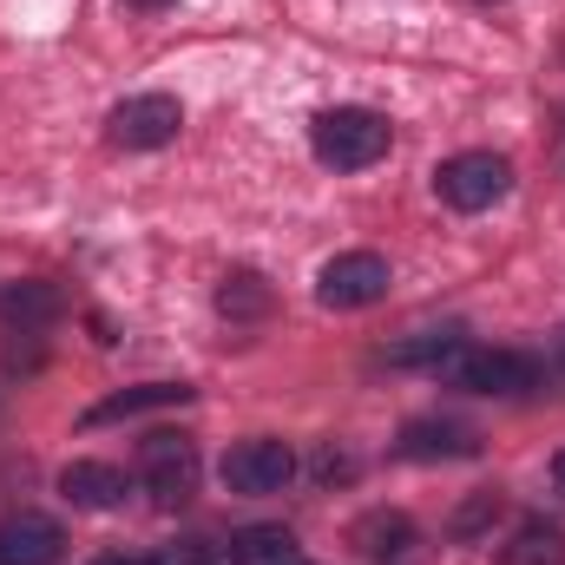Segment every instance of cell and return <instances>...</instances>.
<instances>
[{
    "mask_svg": "<svg viewBox=\"0 0 565 565\" xmlns=\"http://www.w3.org/2000/svg\"><path fill=\"white\" fill-rule=\"evenodd\" d=\"M126 7H139V13H158V7H171V0H126Z\"/></svg>",
    "mask_w": 565,
    "mask_h": 565,
    "instance_id": "20",
    "label": "cell"
},
{
    "mask_svg": "<svg viewBox=\"0 0 565 565\" xmlns=\"http://www.w3.org/2000/svg\"><path fill=\"white\" fill-rule=\"evenodd\" d=\"M66 553V533L46 513H13L0 520V565H53Z\"/></svg>",
    "mask_w": 565,
    "mask_h": 565,
    "instance_id": "8",
    "label": "cell"
},
{
    "mask_svg": "<svg viewBox=\"0 0 565 565\" xmlns=\"http://www.w3.org/2000/svg\"><path fill=\"white\" fill-rule=\"evenodd\" d=\"M355 546H362V559L369 565H388V559H415L422 533H415L408 513H369V520L355 526Z\"/></svg>",
    "mask_w": 565,
    "mask_h": 565,
    "instance_id": "10",
    "label": "cell"
},
{
    "mask_svg": "<svg viewBox=\"0 0 565 565\" xmlns=\"http://www.w3.org/2000/svg\"><path fill=\"white\" fill-rule=\"evenodd\" d=\"M289 473H296V454H289V440H270V434L224 454V487L231 493H282Z\"/></svg>",
    "mask_w": 565,
    "mask_h": 565,
    "instance_id": "7",
    "label": "cell"
},
{
    "mask_svg": "<svg viewBox=\"0 0 565 565\" xmlns=\"http://www.w3.org/2000/svg\"><path fill=\"white\" fill-rule=\"evenodd\" d=\"M493 513H500V493H480L473 507H460V520H454V533H480V526H487Z\"/></svg>",
    "mask_w": 565,
    "mask_h": 565,
    "instance_id": "17",
    "label": "cell"
},
{
    "mask_svg": "<svg viewBox=\"0 0 565 565\" xmlns=\"http://www.w3.org/2000/svg\"><path fill=\"white\" fill-rule=\"evenodd\" d=\"M217 309L224 316H264L270 309V289H264V277L237 270V277H224V289H217Z\"/></svg>",
    "mask_w": 565,
    "mask_h": 565,
    "instance_id": "16",
    "label": "cell"
},
{
    "mask_svg": "<svg viewBox=\"0 0 565 565\" xmlns=\"http://www.w3.org/2000/svg\"><path fill=\"white\" fill-rule=\"evenodd\" d=\"M60 493H66L73 507H86V513H113V507L126 500V473L106 467V460H73V467L60 473Z\"/></svg>",
    "mask_w": 565,
    "mask_h": 565,
    "instance_id": "9",
    "label": "cell"
},
{
    "mask_svg": "<svg viewBox=\"0 0 565 565\" xmlns=\"http://www.w3.org/2000/svg\"><path fill=\"white\" fill-rule=\"evenodd\" d=\"M434 375L454 382V388H473V395H526L540 382V362L520 355V349H467V342H454L434 362Z\"/></svg>",
    "mask_w": 565,
    "mask_h": 565,
    "instance_id": "2",
    "label": "cell"
},
{
    "mask_svg": "<svg viewBox=\"0 0 565 565\" xmlns=\"http://www.w3.org/2000/svg\"><path fill=\"white\" fill-rule=\"evenodd\" d=\"M0 316H7V322H20V335H33L40 322H53V316H60V296H53L46 282H13V289L0 296Z\"/></svg>",
    "mask_w": 565,
    "mask_h": 565,
    "instance_id": "14",
    "label": "cell"
},
{
    "mask_svg": "<svg viewBox=\"0 0 565 565\" xmlns=\"http://www.w3.org/2000/svg\"><path fill=\"white\" fill-rule=\"evenodd\" d=\"M211 559H217V553H211L204 540H184V546H164L151 565H211Z\"/></svg>",
    "mask_w": 565,
    "mask_h": 565,
    "instance_id": "18",
    "label": "cell"
},
{
    "mask_svg": "<svg viewBox=\"0 0 565 565\" xmlns=\"http://www.w3.org/2000/svg\"><path fill=\"white\" fill-rule=\"evenodd\" d=\"M553 487H559V493H565V447H559V454H553Z\"/></svg>",
    "mask_w": 565,
    "mask_h": 565,
    "instance_id": "19",
    "label": "cell"
},
{
    "mask_svg": "<svg viewBox=\"0 0 565 565\" xmlns=\"http://www.w3.org/2000/svg\"><path fill=\"white\" fill-rule=\"evenodd\" d=\"M289 553H296V540H289L282 526H250V533L231 540V559L237 565H282Z\"/></svg>",
    "mask_w": 565,
    "mask_h": 565,
    "instance_id": "15",
    "label": "cell"
},
{
    "mask_svg": "<svg viewBox=\"0 0 565 565\" xmlns=\"http://www.w3.org/2000/svg\"><path fill=\"white\" fill-rule=\"evenodd\" d=\"M500 565H565V526L526 520V526L500 546Z\"/></svg>",
    "mask_w": 565,
    "mask_h": 565,
    "instance_id": "13",
    "label": "cell"
},
{
    "mask_svg": "<svg viewBox=\"0 0 565 565\" xmlns=\"http://www.w3.org/2000/svg\"><path fill=\"white\" fill-rule=\"evenodd\" d=\"M178 402H191L184 382H145V388H126V395H106V402L86 415V427L126 422V415H151V408H178Z\"/></svg>",
    "mask_w": 565,
    "mask_h": 565,
    "instance_id": "12",
    "label": "cell"
},
{
    "mask_svg": "<svg viewBox=\"0 0 565 565\" xmlns=\"http://www.w3.org/2000/svg\"><path fill=\"white\" fill-rule=\"evenodd\" d=\"M434 191H440L447 211H493L513 191V164L500 151H460L434 171Z\"/></svg>",
    "mask_w": 565,
    "mask_h": 565,
    "instance_id": "3",
    "label": "cell"
},
{
    "mask_svg": "<svg viewBox=\"0 0 565 565\" xmlns=\"http://www.w3.org/2000/svg\"><path fill=\"white\" fill-rule=\"evenodd\" d=\"M99 565H151V559H99Z\"/></svg>",
    "mask_w": 565,
    "mask_h": 565,
    "instance_id": "21",
    "label": "cell"
},
{
    "mask_svg": "<svg viewBox=\"0 0 565 565\" xmlns=\"http://www.w3.org/2000/svg\"><path fill=\"white\" fill-rule=\"evenodd\" d=\"M316 296H322V309H369V302L388 296V264L375 250H342V257L322 264Z\"/></svg>",
    "mask_w": 565,
    "mask_h": 565,
    "instance_id": "5",
    "label": "cell"
},
{
    "mask_svg": "<svg viewBox=\"0 0 565 565\" xmlns=\"http://www.w3.org/2000/svg\"><path fill=\"white\" fill-rule=\"evenodd\" d=\"M282 565H289V559H282Z\"/></svg>",
    "mask_w": 565,
    "mask_h": 565,
    "instance_id": "22",
    "label": "cell"
},
{
    "mask_svg": "<svg viewBox=\"0 0 565 565\" xmlns=\"http://www.w3.org/2000/svg\"><path fill=\"white\" fill-rule=\"evenodd\" d=\"M139 467H145V487L158 507H184L198 493V440L191 434H145L139 447Z\"/></svg>",
    "mask_w": 565,
    "mask_h": 565,
    "instance_id": "4",
    "label": "cell"
},
{
    "mask_svg": "<svg viewBox=\"0 0 565 565\" xmlns=\"http://www.w3.org/2000/svg\"><path fill=\"white\" fill-rule=\"evenodd\" d=\"M480 447V434L460 422H408L402 427V454L408 460H467Z\"/></svg>",
    "mask_w": 565,
    "mask_h": 565,
    "instance_id": "11",
    "label": "cell"
},
{
    "mask_svg": "<svg viewBox=\"0 0 565 565\" xmlns=\"http://www.w3.org/2000/svg\"><path fill=\"white\" fill-rule=\"evenodd\" d=\"M388 119L382 113H369V106H329V113H316V126H309V151L329 164V171H369L375 158H388Z\"/></svg>",
    "mask_w": 565,
    "mask_h": 565,
    "instance_id": "1",
    "label": "cell"
},
{
    "mask_svg": "<svg viewBox=\"0 0 565 565\" xmlns=\"http://www.w3.org/2000/svg\"><path fill=\"white\" fill-rule=\"evenodd\" d=\"M113 145H126V151H158V145L178 139V126H184V106L171 99V93H139V99H126V106H113Z\"/></svg>",
    "mask_w": 565,
    "mask_h": 565,
    "instance_id": "6",
    "label": "cell"
}]
</instances>
